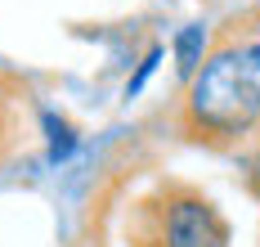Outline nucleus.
Segmentation results:
<instances>
[{"mask_svg": "<svg viewBox=\"0 0 260 247\" xmlns=\"http://www.w3.org/2000/svg\"><path fill=\"white\" fill-rule=\"evenodd\" d=\"M260 121V81L251 63L224 50V54L207 58L193 81H188V99H184V126L193 139L207 144H229V139L247 135Z\"/></svg>", "mask_w": 260, "mask_h": 247, "instance_id": "obj_1", "label": "nucleus"}, {"mask_svg": "<svg viewBox=\"0 0 260 247\" xmlns=\"http://www.w3.org/2000/svg\"><path fill=\"white\" fill-rule=\"evenodd\" d=\"M157 243L161 247H224L229 225L215 202L198 189H171L157 211Z\"/></svg>", "mask_w": 260, "mask_h": 247, "instance_id": "obj_2", "label": "nucleus"}, {"mask_svg": "<svg viewBox=\"0 0 260 247\" xmlns=\"http://www.w3.org/2000/svg\"><path fill=\"white\" fill-rule=\"evenodd\" d=\"M153 63H157V50H153L148 58H144V63H139V72H135V81H126V99H130V95H139V85H144L148 77H153Z\"/></svg>", "mask_w": 260, "mask_h": 247, "instance_id": "obj_5", "label": "nucleus"}, {"mask_svg": "<svg viewBox=\"0 0 260 247\" xmlns=\"http://www.w3.org/2000/svg\"><path fill=\"white\" fill-rule=\"evenodd\" d=\"M242 58L251 63V72H260V45H251V50H242Z\"/></svg>", "mask_w": 260, "mask_h": 247, "instance_id": "obj_6", "label": "nucleus"}, {"mask_svg": "<svg viewBox=\"0 0 260 247\" xmlns=\"http://www.w3.org/2000/svg\"><path fill=\"white\" fill-rule=\"evenodd\" d=\"M45 131H50V162L72 158V148H77V131H72L63 117H54V112H45Z\"/></svg>", "mask_w": 260, "mask_h": 247, "instance_id": "obj_4", "label": "nucleus"}, {"mask_svg": "<svg viewBox=\"0 0 260 247\" xmlns=\"http://www.w3.org/2000/svg\"><path fill=\"white\" fill-rule=\"evenodd\" d=\"M202 45H207V27H202V23H193V27H184L180 36H175L180 77H193V72H198V63H202Z\"/></svg>", "mask_w": 260, "mask_h": 247, "instance_id": "obj_3", "label": "nucleus"}]
</instances>
